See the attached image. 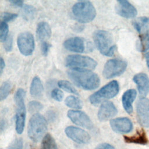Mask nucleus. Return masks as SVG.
<instances>
[{"label": "nucleus", "instance_id": "obj_1", "mask_svg": "<svg viewBox=\"0 0 149 149\" xmlns=\"http://www.w3.org/2000/svg\"><path fill=\"white\" fill-rule=\"evenodd\" d=\"M68 76L78 87L86 90H93L100 86L99 76L91 71H75L69 70Z\"/></svg>", "mask_w": 149, "mask_h": 149}, {"label": "nucleus", "instance_id": "obj_2", "mask_svg": "<svg viewBox=\"0 0 149 149\" xmlns=\"http://www.w3.org/2000/svg\"><path fill=\"white\" fill-rule=\"evenodd\" d=\"M93 40L101 54L107 56L113 55L116 47L113 44L112 36L109 32L102 30H97L93 34Z\"/></svg>", "mask_w": 149, "mask_h": 149}, {"label": "nucleus", "instance_id": "obj_3", "mask_svg": "<svg viewBox=\"0 0 149 149\" xmlns=\"http://www.w3.org/2000/svg\"><path fill=\"white\" fill-rule=\"evenodd\" d=\"M74 18L81 23H89L96 16V10L93 3L88 1H81L75 3L72 9Z\"/></svg>", "mask_w": 149, "mask_h": 149}, {"label": "nucleus", "instance_id": "obj_4", "mask_svg": "<svg viewBox=\"0 0 149 149\" xmlns=\"http://www.w3.org/2000/svg\"><path fill=\"white\" fill-rule=\"evenodd\" d=\"M65 65L72 70L91 71L96 68L97 63L93 58L87 56L70 55L66 58Z\"/></svg>", "mask_w": 149, "mask_h": 149}, {"label": "nucleus", "instance_id": "obj_5", "mask_svg": "<svg viewBox=\"0 0 149 149\" xmlns=\"http://www.w3.org/2000/svg\"><path fill=\"white\" fill-rule=\"evenodd\" d=\"M24 90L20 88L16 91L14 100L16 105L15 126L16 130L18 134H21L24 130L26 116V109L24 104Z\"/></svg>", "mask_w": 149, "mask_h": 149}, {"label": "nucleus", "instance_id": "obj_6", "mask_svg": "<svg viewBox=\"0 0 149 149\" xmlns=\"http://www.w3.org/2000/svg\"><path fill=\"white\" fill-rule=\"evenodd\" d=\"M47 129L45 118L40 113H34L30 118L28 125V135L34 142L39 141Z\"/></svg>", "mask_w": 149, "mask_h": 149}, {"label": "nucleus", "instance_id": "obj_7", "mask_svg": "<svg viewBox=\"0 0 149 149\" xmlns=\"http://www.w3.org/2000/svg\"><path fill=\"white\" fill-rule=\"evenodd\" d=\"M119 86L116 80H112L103 86L97 91L89 97V101L93 105H96L101 102L111 99L119 93Z\"/></svg>", "mask_w": 149, "mask_h": 149}, {"label": "nucleus", "instance_id": "obj_8", "mask_svg": "<svg viewBox=\"0 0 149 149\" xmlns=\"http://www.w3.org/2000/svg\"><path fill=\"white\" fill-rule=\"evenodd\" d=\"M127 68V62L119 59L108 60L105 64L102 74L105 79H111L122 74Z\"/></svg>", "mask_w": 149, "mask_h": 149}, {"label": "nucleus", "instance_id": "obj_9", "mask_svg": "<svg viewBox=\"0 0 149 149\" xmlns=\"http://www.w3.org/2000/svg\"><path fill=\"white\" fill-rule=\"evenodd\" d=\"M17 45L22 55L24 56L31 55L35 47L34 38L33 34L28 31L21 33L17 37Z\"/></svg>", "mask_w": 149, "mask_h": 149}, {"label": "nucleus", "instance_id": "obj_10", "mask_svg": "<svg viewBox=\"0 0 149 149\" xmlns=\"http://www.w3.org/2000/svg\"><path fill=\"white\" fill-rule=\"evenodd\" d=\"M137 118L143 127H149V99L140 98L136 104Z\"/></svg>", "mask_w": 149, "mask_h": 149}, {"label": "nucleus", "instance_id": "obj_11", "mask_svg": "<svg viewBox=\"0 0 149 149\" xmlns=\"http://www.w3.org/2000/svg\"><path fill=\"white\" fill-rule=\"evenodd\" d=\"M68 116L73 123L78 126L87 129H91L94 127V125L90 117L83 111L69 110L68 112Z\"/></svg>", "mask_w": 149, "mask_h": 149}, {"label": "nucleus", "instance_id": "obj_12", "mask_svg": "<svg viewBox=\"0 0 149 149\" xmlns=\"http://www.w3.org/2000/svg\"><path fill=\"white\" fill-rule=\"evenodd\" d=\"M65 132L69 138L76 143L86 144L90 140L89 134L80 128L71 126H68Z\"/></svg>", "mask_w": 149, "mask_h": 149}, {"label": "nucleus", "instance_id": "obj_13", "mask_svg": "<svg viewBox=\"0 0 149 149\" xmlns=\"http://www.w3.org/2000/svg\"><path fill=\"white\" fill-rule=\"evenodd\" d=\"M110 125L112 129L118 133H129L133 129L132 121L126 117L117 118L111 120Z\"/></svg>", "mask_w": 149, "mask_h": 149}, {"label": "nucleus", "instance_id": "obj_14", "mask_svg": "<svg viewBox=\"0 0 149 149\" xmlns=\"http://www.w3.org/2000/svg\"><path fill=\"white\" fill-rule=\"evenodd\" d=\"M115 10L118 15L126 19L133 18L137 14L135 7L126 0L117 1Z\"/></svg>", "mask_w": 149, "mask_h": 149}, {"label": "nucleus", "instance_id": "obj_15", "mask_svg": "<svg viewBox=\"0 0 149 149\" xmlns=\"http://www.w3.org/2000/svg\"><path fill=\"white\" fill-rule=\"evenodd\" d=\"M117 112V109L112 102L105 101L100 106L97 116L100 121L104 122L115 116Z\"/></svg>", "mask_w": 149, "mask_h": 149}, {"label": "nucleus", "instance_id": "obj_16", "mask_svg": "<svg viewBox=\"0 0 149 149\" xmlns=\"http://www.w3.org/2000/svg\"><path fill=\"white\" fill-rule=\"evenodd\" d=\"M133 81L136 84L141 98H144L149 93V78L144 73H140L134 76Z\"/></svg>", "mask_w": 149, "mask_h": 149}, {"label": "nucleus", "instance_id": "obj_17", "mask_svg": "<svg viewBox=\"0 0 149 149\" xmlns=\"http://www.w3.org/2000/svg\"><path fill=\"white\" fill-rule=\"evenodd\" d=\"M63 45L66 49L74 52L81 53L85 49L83 40L79 37H73L66 40Z\"/></svg>", "mask_w": 149, "mask_h": 149}, {"label": "nucleus", "instance_id": "obj_18", "mask_svg": "<svg viewBox=\"0 0 149 149\" xmlns=\"http://www.w3.org/2000/svg\"><path fill=\"white\" fill-rule=\"evenodd\" d=\"M137 95V92L134 89H129L126 91L122 97V105L125 111L130 114L133 112L132 104Z\"/></svg>", "mask_w": 149, "mask_h": 149}, {"label": "nucleus", "instance_id": "obj_19", "mask_svg": "<svg viewBox=\"0 0 149 149\" xmlns=\"http://www.w3.org/2000/svg\"><path fill=\"white\" fill-rule=\"evenodd\" d=\"M36 36L42 42L49 38L51 36V29L49 24L45 22H40L36 29Z\"/></svg>", "mask_w": 149, "mask_h": 149}, {"label": "nucleus", "instance_id": "obj_20", "mask_svg": "<svg viewBox=\"0 0 149 149\" xmlns=\"http://www.w3.org/2000/svg\"><path fill=\"white\" fill-rule=\"evenodd\" d=\"M44 87L40 79L35 76L31 83L30 88V95L36 98H39L42 95Z\"/></svg>", "mask_w": 149, "mask_h": 149}, {"label": "nucleus", "instance_id": "obj_21", "mask_svg": "<svg viewBox=\"0 0 149 149\" xmlns=\"http://www.w3.org/2000/svg\"><path fill=\"white\" fill-rule=\"evenodd\" d=\"M133 25L136 31L141 35L148 33L149 17H140L135 20Z\"/></svg>", "mask_w": 149, "mask_h": 149}, {"label": "nucleus", "instance_id": "obj_22", "mask_svg": "<svg viewBox=\"0 0 149 149\" xmlns=\"http://www.w3.org/2000/svg\"><path fill=\"white\" fill-rule=\"evenodd\" d=\"M65 104L69 108L73 109H80L83 107V102L81 100L75 96L70 95L66 98Z\"/></svg>", "mask_w": 149, "mask_h": 149}, {"label": "nucleus", "instance_id": "obj_23", "mask_svg": "<svg viewBox=\"0 0 149 149\" xmlns=\"http://www.w3.org/2000/svg\"><path fill=\"white\" fill-rule=\"evenodd\" d=\"M137 48L141 52H146L149 49V33L140 36V40L137 44Z\"/></svg>", "mask_w": 149, "mask_h": 149}, {"label": "nucleus", "instance_id": "obj_24", "mask_svg": "<svg viewBox=\"0 0 149 149\" xmlns=\"http://www.w3.org/2000/svg\"><path fill=\"white\" fill-rule=\"evenodd\" d=\"M41 149H58L56 143L49 134H47L43 138Z\"/></svg>", "mask_w": 149, "mask_h": 149}, {"label": "nucleus", "instance_id": "obj_25", "mask_svg": "<svg viewBox=\"0 0 149 149\" xmlns=\"http://www.w3.org/2000/svg\"><path fill=\"white\" fill-rule=\"evenodd\" d=\"M12 85L10 81H4L0 88V99L1 101L6 99L12 91Z\"/></svg>", "mask_w": 149, "mask_h": 149}, {"label": "nucleus", "instance_id": "obj_26", "mask_svg": "<svg viewBox=\"0 0 149 149\" xmlns=\"http://www.w3.org/2000/svg\"><path fill=\"white\" fill-rule=\"evenodd\" d=\"M58 86L59 88L63 89V90L72 94H74L75 95H78V91L74 88V87L68 81L65 80H59L58 82Z\"/></svg>", "mask_w": 149, "mask_h": 149}, {"label": "nucleus", "instance_id": "obj_27", "mask_svg": "<svg viewBox=\"0 0 149 149\" xmlns=\"http://www.w3.org/2000/svg\"><path fill=\"white\" fill-rule=\"evenodd\" d=\"M9 32V27L8 24L2 21L0 24V40L1 42H4L8 38Z\"/></svg>", "mask_w": 149, "mask_h": 149}, {"label": "nucleus", "instance_id": "obj_28", "mask_svg": "<svg viewBox=\"0 0 149 149\" xmlns=\"http://www.w3.org/2000/svg\"><path fill=\"white\" fill-rule=\"evenodd\" d=\"M43 108L41 103L37 101H31L29 103V111L30 113H34L40 111Z\"/></svg>", "mask_w": 149, "mask_h": 149}, {"label": "nucleus", "instance_id": "obj_29", "mask_svg": "<svg viewBox=\"0 0 149 149\" xmlns=\"http://www.w3.org/2000/svg\"><path fill=\"white\" fill-rule=\"evenodd\" d=\"M23 11L25 17L27 19H33L36 12V8H34L33 6L29 5H27L24 6Z\"/></svg>", "mask_w": 149, "mask_h": 149}, {"label": "nucleus", "instance_id": "obj_30", "mask_svg": "<svg viewBox=\"0 0 149 149\" xmlns=\"http://www.w3.org/2000/svg\"><path fill=\"white\" fill-rule=\"evenodd\" d=\"M51 95L54 100H55V101H61L63 98V92L58 88L54 89L51 91Z\"/></svg>", "mask_w": 149, "mask_h": 149}, {"label": "nucleus", "instance_id": "obj_31", "mask_svg": "<svg viewBox=\"0 0 149 149\" xmlns=\"http://www.w3.org/2000/svg\"><path fill=\"white\" fill-rule=\"evenodd\" d=\"M7 149H23V141L20 138L15 139L8 146Z\"/></svg>", "mask_w": 149, "mask_h": 149}, {"label": "nucleus", "instance_id": "obj_32", "mask_svg": "<svg viewBox=\"0 0 149 149\" xmlns=\"http://www.w3.org/2000/svg\"><path fill=\"white\" fill-rule=\"evenodd\" d=\"M18 15L16 13H10V12H4L2 14L1 17L3 22H10L14 20L17 17Z\"/></svg>", "mask_w": 149, "mask_h": 149}, {"label": "nucleus", "instance_id": "obj_33", "mask_svg": "<svg viewBox=\"0 0 149 149\" xmlns=\"http://www.w3.org/2000/svg\"><path fill=\"white\" fill-rule=\"evenodd\" d=\"M4 42V49L6 52H10L12 49V44H13V37L11 35L8 37L6 40L3 42Z\"/></svg>", "mask_w": 149, "mask_h": 149}, {"label": "nucleus", "instance_id": "obj_34", "mask_svg": "<svg viewBox=\"0 0 149 149\" xmlns=\"http://www.w3.org/2000/svg\"><path fill=\"white\" fill-rule=\"evenodd\" d=\"M51 48V45L47 41H43L41 44V51L43 55L47 56Z\"/></svg>", "mask_w": 149, "mask_h": 149}, {"label": "nucleus", "instance_id": "obj_35", "mask_svg": "<svg viewBox=\"0 0 149 149\" xmlns=\"http://www.w3.org/2000/svg\"><path fill=\"white\" fill-rule=\"evenodd\" d=\"M9 2L11 4V5L16 7H23L24 5V2L21 0H9Z\"/></svg>", "mask_w": 149, "mask_h": 149}, {"label": "nucleus", "instance_id": "obj_36", "mask_svg": "<svg viewBox=\"0 0 149 149\" xmlns=\"http://www.w3.org/2000/svg\"><path fill=\"white\" fill-rule=\"evenodd\" d=\"M95 149H115V148L109 144L102 143L98 146Z\"/></svg>", "mask_w": 149, "mask_h": 149}, {"label": "nucleus", "instance_id": "obj_37", "mask_svg": "<svg viewBox=\"0 0 149 149\" xmlns=\"http://www.w3.org/2000/svg\"><path fill=\"white\" fill-rule=\"evenodd\" d=\"M5 67V61H4L2 57H1V58H0V73L1 74L2 73Z\"/></svg>", "mask_w": 149, "mask_h": 149}, {"label": "nucleus", "instance_id": "obj_38", "mask_svg": "<svg viewBox=\"0 0 149 149\" xmlns=\"http://www.w3.org/2000/svg\"><path fill=\"white\" fill-rule=\"evenodd\" d=\"M146 62H147V65L148 66H149V52L147 53L146 54Z\"/></svg>", "mask_w": 149, "mask_h": 149}, {"label": "nucleus", "instance_id": "obj_39", "mask_svg": "<svg viewBox=\"0 0 149 149\" xmlns=\"http://www.w3.org/2000/svg\"><path fill=\"white\" fill-rule=\"evenodd\" d=\"M148 68H149V66H148Z\"/></svg>", "mask_w": 149, "mask_h": 149}]
</instances>
